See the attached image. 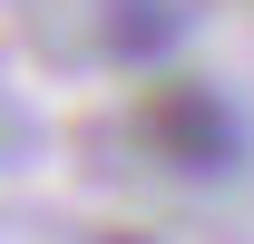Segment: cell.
Returning <instances> with one entry per match:
<instances>
[{
	"label": "cell",
	"mask_w": 254,
	"mask_h": 244,
	"mask_svg": "<svg viewBox=\"0 0 254 244\" xmlns=\"http://www.w3.org/2000/svg\"><path fill=\"white\" fill-rule=\"evenodd\" d=\"M137 137H147V156H157L166 176H195V185H215L245 166V108L215 88V78H157V88L137 98Z\"/></svg>",
	"instance_id": "1"
},
{
	"label": "cell",
	"mask_w": 254,
	"mask_h": 244,
	"mask_svg": "<svg viewBox=\"0 0 254 244\" xmlns=\"http://www.w3.org/2000/svg\"><path fill=\"white\" fill-rule=\"evenodd\" d=\"M98 244H147V235H98Z\"/></svg>",
	"instance_id": "3"
},
{
	"label": "cell",
	"mask_w": 254,
	"mask_h": 244,
	"mask_svg": "<svg viewBox=\"0 0 254 244\" xmlns=\"http://www.w3.org/2000/svg\"><path fill=\"white\" fill-rule=\"evenodd\" d=\"M166 39H176V10H157V0H118L108 10V49L118 59H157Z\"/></svg>",
	"instance_id": "2"
}]
</instances>
